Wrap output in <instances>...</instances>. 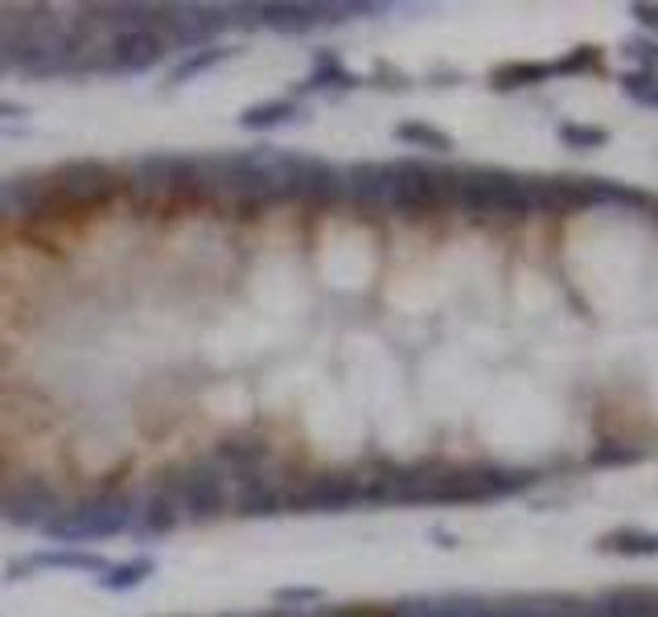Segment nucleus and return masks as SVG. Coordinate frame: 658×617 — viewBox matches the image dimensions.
Returning a JSON list of instances; mask_svg holds the SVG:
<instances>
[{
  "mask_svg": "<svg viewBox=\"0 0 658 617\" xmlns=\"http://www.w3.org/2000/svg\"><path fill=\"white\" fill-rule=\"evenodd\" d=\"M194 170H198L202 206H222V210H231L239 218H255L281 202V185H276L267 149H255V153H202L194 156Z\"/></svg>",
  "mask_w": 658,
  "mask_h": 617,
  "instance_id": "obj_1",
  "label": "nucleus"
},
{
  "mask_svg": "<svg viewBox=\"0 0 658 617\" xmlns=\"http://www.w3.org/2000/svg\"><path fill=\"white\" fill-rule=\"evenodd\" d=\"M132 527H136V498L124 486H99L58 510L42 531L63 548H87L95 540L128 535Z\"/></svg>",
  "mask_w": 658,
  "mask_h": 617,
  "instance_id": "obj_2",
  "label": "nucleus"
},
{
  "mask_svg": "<svg viewBox=\"0 0 658 617\" xmlns=\"http://www.w3.org/2000/svg\"><path fill=\"white\" fill-rule=\"evenodd\" d=\"M124 194L144 215H149V210L173 215V210H186V206H202L198 170H194V156L186 153L136 156L132 170L124 173Z\"/></svg>",
  "mask_w": 658,
  "mask_h": 617,
  "instance_id": "obj_3",
  "label": "nucleus"
},
{
  "mask_svg": "<svg viewBox=\"0 0 658 617\" xmlns=\"http://www.w3.org/2000/svg\"><path fill=\"white\" fill-rule=\"evenodd\" d=\"M70 21H58L50 9H21L13 17V71L30 78H70Z\"/></svg>",
  "mask_w": 658,
  "mask_h": 617,
  "instance_id": "obj_4",
  "label": "nucleus"
},
{
  "mask_svg": "<svg viewBox=\"0 0 658 617\" xmlns=\"http://www.w3.org/2000/svg\"><path fill=\"white\" fill-rule=\"evenodd\" d=\"M453 202L470 215H527L539 210V185L498 170L457 173Z\"/></svg>",
  "mask_w": 658,
  "mask_h": 617,
  "instance_id": "obj_5",
  "label": "nucleus"
},
{
  "mask_svg": "<svg viewBox=\"0 0 658 617\" xmlns=\"http://www.w3.org/2000/svg\"><path fill=\"white\" fill-rule=\"evenodd\" d=\"M165 481L177 494V507H182V519L189 527H206L215 523L219 515H227L231 507V494H227V474H222L215 457L202 453L186 465H173L165 469Z\"/></svg>",
  "mask_w": 658,
  "mask_h": 617,
  "instance_id": "obj_6",
  "label": "nucleus"
},
{
  "mask_svg": "<svg viewBox=\"0 0 658 617\" xmlns=\"http://www.w3.org/2000/svg\"><path fill=\"white\" fill-rule=\"evenodd\" d=\"M272 156V173L281 185V202H305L317 210H329L346 202V177L321 156L305 153H267Z\"/></svg>",
  "mask_w": 658,
  "mask_h": 617,
  "instance_id": "obj_7",
  "label": "nucleus"
},
{
  "mask_svg": "<svg viewBox=\"0 0 658 617\" xmlns=\"http://www.w3.org/2000/svg\"><path fill=\"white\" fill-rule=\"evenodd\" d=\"M387 173H392L395 215L424 218V215H437L440 206L453 202L457 173L432 170V165H424V161H395V165H387Z\"/></svg>",
  "mask_w": 658,
  "mask_h": 617,
  "instance_id": "obj_8",
  "label": "nucleus"
},
{
  "mask_svg": "<svg viewBox=\"0 0 658 617\" xmlns=\"http://www.w3.org/2000/svg\"><path fill=\"white\" fill-rule=\"evenodd\" d=\"M354 507H366L362 474H314L284 490V515H342Z\"/></svg>",
  "mask_w": 658,
  "mask_h": 617,
  "instance_id": "obj_9",
  "label": "nucleus"
},
{
  "mask_svg": "<svg viewBox=\"0 0 658 617\" xmlns=\"http://www.w3.org/2000/svg\"><path fill=\"white\" fill-rule=\"evenodd\" d=\"M231 25V9L210 4H153V30L165 37L169 50H206Z\"/></svg>",
  "mask_w": 658,
  "mask_h": 617,
  "instance_id": "obj_10",
  "label": "nucleus"
},
{
  "mask_svg": "<svg viewBox=\"0 0 658 617\" xmlns=\"http://www.w3.org/2000/svg\"><path fill=\"white\" fill-rule=\"evenodd\" d=\"M251 25H267L276 33H309L317 25H338L350 13H375V4H350V0H284V4H243Z\"/></svg>",
  "mask_w": 658,
  "mask_h": 617,
  "instance_id": "obj_11",
  "label": "nucleus"
},
{
  "mask_svg": "<svg viewBox=\"0 0 658 617\" xmlns=\"http://www.w3.org/2000/svg\"><path fill=\"white\" fill-rule=\"evenodd\" d=\"M63 510V494L46 478H21L0 490V519L13 527H46Z\"/></svg>",
  "mask_w": 658,
  "mask_h": 617,
  "instance_id": "obj_12",
  "label": "nucleus"
},
{
  "mask_svg": "<svg viewBox=\"0 0 658 617\" xmlns=\"http://www.w3.org/2000/svg\"><path fill=\"white\" fill-rule=\"evenodd\" d=\"M169 46L157 30L132 25V30H111L108 37V75H144L157 62H165Z\"/></svg>",
  "mask_w": 658,
  "mask_h": 617,
  "instance_id": "obj_13",
  "label": "nucleus"
},
{
  "mask_svg": "<svg viewBox=\"0 0 658 617\" xmlns=\"http://www.w3.org/2000/svg\"><path fill=\"white\" fill-rule=\"evenodd\" d=\"M210 457H215V465L227 474V481H235V486L264 478V474H276L272 445H267L264 436H251V432H243V436H227L222 445H215Z\"/></svg>",
  "mask_w": 658,
  "mask_h": 617,
  "instance_id": "obj_14",
  "label": "nucleus"
},
{
  "mask_svg": "<svg viewBox=\"0 0 658 617\" xmlns=\"http://www.w3.org/2000/svg\"><path fill=\"white\" fill-rule=\"evenodd\" d=\"M111 569L108 555L87 552V548H46V552H33L25 560L9 564V581H25L33 572H87V576H103Z\"/></svg>",
  "mask_w": 658,
  "mask_h": 617,
  "instance_id": "obj_15",
  "label": "nucleus"
},
{
  "mask_svg": "<svg viewBox=\"0 0 658 617\" xmlns=\"http://www.w3.org/2000/svg\"><path fill=\"white\" fill-rule=\"evenodd\" d=\"M342 177H346V202H350L359 215H383V210H392V173H387V165L362 161V165H350Z\"/></svg>",
  "mask_w": 658,
  "mask_h": 617,
  "instance_id": "obj_16",
  "label": "nucleus"
},
{
  "mask_svg": "<svg viewBox=\"0 0 658 617\" xmlns=\"http://www.w3.org/2000/svg\"><path fill=\"white\" fill-rule=\"evenodd\" d=\"M182 523H186V519H182V507H177V494H173V486L165 481V474H161V478L149 486V494L136 502V527H132V531L144 535V540H161V535H173Z\"/></svg>",
  "mask_w": 658,
  "mask_h": 617,
  "instance_id": "obj_17",
  "label": "nucleus"
},
{
  "mask_svg": "<svg viewBox=\"0 0 658 617\" xmlns=\"http://www.w3.org/2000/svg\"><path fill=\"white\" fill-rule=\"evenodd\" d=\"M284 490H288V481L281 474H264L255 481H243L231 502L243 519H272V515H284Z\"/></svg>",
  "mask_w": 658,
  "mask_h": 617,
  "instance_id": "obj_18",
  "label": "nucleus"
},
{
  "mask_svg": "<svg viewBox=\"0 0 658 617\" xmlns=\"http://www.w3.org/2000/svg\"><path fill=\"white\" fill-rule=\"evenodd\" d=\"M153 572H157V560H153V555H132L124 564H111V569L99 576V588H108V593H132V588H141Z\"/></svg>",
  "mask_w": 658,
  "mask_h": 617,
  "instance_id": "obj_19",
  "label": "nucleus"
},
{
  "mask_svg": "<svg viewBox=\"0 0 658 617\" xmlns=\"http://www.w3.org/2000/svg\"><path fill=\"white\" fill-rule=\"evenodd\" d=\"M346 87H359V78L350 75L342 62H338V54H329V50L317 54L314 75L300 83V91H346Z\"/></svg>",
  "mask_w": 658,
  "mask_h": 617,
  "instance_id": "obj_20",
  "label": "nucleus"
},
{
  "mask_svg": "<svg viewBox=\"0 0 658 617\" xmlns=\"http://www.w3.org/2000/svg\"><path fill=\"white\" fill-rule=\"evenodd\" d=\"M297 120V104L293 99H267V104H255L239 116V128H248V132H272V128H281V123Z\"/></svg>",
  "mask_w": 658,
  "mask_h": 617,
  "instance_id": "obj_21",
  "label": "nucleus"
},
{
  "mask_svg": "<svg viewBox=\"0 0 658 617\" xmlns=\"http://www.w3.org/2000/svg\"><path fill=\"white\" fill-rule=\"evenodd\" d=\"M231 54H235V50H231V46L189 50L186 58H182V62H177V66H173V71H169V83H173V87H182V83H194V78L206 75L210 66H219V62H227V58H231Z\"/></svg>",
  "mask_w": 658,
  "mask_h": 617,
  "instance_id": "obj_22",
  "label": "nucleus"
},
{
  "mask_svg": "<svg viewBox=\"0 0 658 617\" xmlns=\"http://www.w3.org/2000/svg\"><path fill=\"white\" fill-rule=\"evenodd\" d=\"M556 75V66L551 62H511V66H498L494 71V87L502 91H511V87H531L539 78Z\"/></svg>",
  "mask_w": 658,
  "mask_h": 617,
  "instance_id": "obj_23",
  "label": "nucleus"
},
{
  "mask_svg": "<svg viewBox=\"0 0 658 617\" xmlns=\"http://www.w3.org/2000/svg\"><path fill=\"white\" fill-rule=\"evenodd\" d=\"M395 140L416 144V149H432V153H449V149H453V140L445 137V132H437L432 123H416V120L399 123V128H395Z\"/></svg>",
  "mask_w": 658,
  "mask_h": 617,
  "instance_id": "obj_24",
  "label": "nucleus"
},
{
  "mask_svg": "<svg viewBox=\"0 0 658 617\" xmlns=\"http://www.w3.org/2000/svg\"><path fill=\"white\" fill-rule=\"evenodd\" d=\"M610 617H658V593H643V588L617 593L610 602Z\"/></svg>",
  "mask_w": 658,
  "mask_h": 617,
  "instance_id": "obj_25",
  "label": "nucleus"
},
{
  "mask_svg": "<svg viewBox=\"0 0 658 617\" xmlns=\"http://www.w3.org/2000/svg\"><path fill=\"white\" fill-rule=\"evenodd\" d=\"M605 548L613 552H634V555H646V552H658V535H643V531H626V535H613Z\"/></svg>",
  "mask_w": 658,
  "mask_h": 617,
  "instance_id": "obj_26",
  "label": "nucleus"
},
{
  "mask_svg": "<svg viewBox=\"0 0 658 617\" xmlns=\"http://www.w3.org/2000/svg\"><path fill=\"white\" fill-rule=\"evenodd\" d=\"M272 602L284 605V609H300V605H317V602H321V588H309V585L276 588V593H272Z\"/></svg>",
  "mask_w": 658,
  "mask_h": 617,
  "instance_id": "obj_27",
  "label": "nucleus"
},
{
  "mask_svg": "<svg viewBox=\"0 0 658 617\" xmlns=\"http://www.w3.org/2000/svg\"><path fill=\"white\" fill-rule=\"evenodd\" d=\"M560 137L572 144V149H593V144H605V132L601 128H577V123H564Z\"/></svg>",
  "mask_w": 658,
  "mask_h": 617,
  "instance_id": "obj_28",
  "label": "nucleus"
},
{
  "mask_svg": "<svg viewBox=\"0 0 658 617\" xmlns=\"http://www.w3.org/2000/svg\"><path fill=\"white\" fill-rule=\"evenodd\" d=\"M622 87H626L638 104H658V83L650 75H626L622 78Z\"/></svg>",
  "mask_w": 658,
  "mask_h": 617,
  "instance_id": "obj_29",
  "label": "nucleus"
},
{
  "mask_svg": "<svg viewBox=\"0 0 658 617\" xmlns=\"http://www.w3.org/2000/svg\"><path fill=\"white\" fill-rule=\"evenodd\" d=\"M17 116H25V108L13 99H0V120H17Z\"/></svg>",
  "mask_w": 658,
  "mask_h": 617,
  "instance_id": "obj_30",
  "label": "nucleus"
},
{
  "mask_svg": "<svg viewBox=\"0 0 658 617\" xmlns=\"http://www.w3.org/2000/svg\"><path fill=\"white\" fill-rule=\"evenodd\" d=\"M222 617H255V614H222Z\"/></svg>",
  "mask_w": 658,
  "mask_h": 617,
  "instance_id": "obj_31",
  "label": "nucleus"
},
{
  "mask_svg": "<svg viewBox=\"0 0 658 617\" xmlns=\"http://www.w3.org/2000/svg\"><path fill=\"white\" fill-rule=\"evenodd\" d=\"M0 469H4V465H0Z\"/></svg>",
  "mask_w": 658,
  "mask_h": 617,
  "instance_id": "obj_32",
  "label": "nucleus"
}]
</instances>
